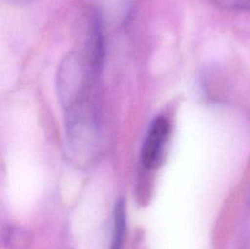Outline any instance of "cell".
I'll use <instances>...</instances> for the list:
<instances>
[{
    "label": "cell",
    "instance_id": "3957f363",
    "mask_svg": "<svg viewBox=\"0 0 250 249\" xmlns=\"http://www.w3.org/2000/svg\"><path fill=\"white\" fill-rule=\"evenodd\" d=\"M171 134L170 120L159 116L151 122L141 151V160L146 170H154L164 160Z\"/></svg>",
    "mask_w": 250,
    "mask_h": 249
},
{
    "label": "cell",
    "instance_id": "8992f818",
    "mask_svg": "<svg viewBox=\"0 0 250 249\" xmlns=\"http://www.w3.org/2000/svg\"><path fill=\"white\" fill-rule=\"evenodd\" d=\"M212 6L226 10H250V0H203Z\"/></svg>",
    "mask_w": 250,
    "mask_h": 249
},
{
    "label": "cell",
    "instance_id": "52a82bcc",
    "mask_svg": "<svg viewBox=\"0 0 250 249\" xmlns=\"http://www.w3.org/2000/svg\"><path fill=\"white\" fill-rule=\"evenodd\" d=\"M9 5H12V6L16 7H23V6H28V5L33 4L36 2L37 0H5Z\"/></svg>",
    "mask_w": 250,
    "mask_h": 249
},
{
    "label": "cell",
    "instance_id": "5b68a950",
    "mask_svg": "<svg viewBox=\"0 0 250 249\" xmlns=\"http://www.w3.org/2000/svg\"><path fill=\"white\" fill-rule=\"evenodd\" d=\"M31 241V234L21 227L9 225L2 229V242L7 249H27Z\"/></svg>",
    "mask_w": 250,
    "mask_h": 249
},
{
    "label": "cell",
    "instance_id": "6da1fadb",
    "mask_svg": "<svg viewBox=\"0 0 250 249\" xmlns=\"http://www.w3.org/2000/svg\"><path fill=\"white\" fill-rule=\"evenodd\" d=\"M98 76L89 60L77 49L62 59L56 75V88L63 111L92 99V85Z\"/></svg>",
    "mask_w": 250,
    "mask_h": 249
},
{
    "label": "cell",
    "instance_id": "7a4b0ae2",
    "mask_svg": "<svg viewBox=\"0 0 250 249\" xmlns=\"http://www.w3.org/2000/svg\"><path fill=\"white\" fill-rule=\"evenodd\" d=\"M76 41L78 51L89 60L94 70L100 73L105 56V39L103 20L97 9H88L77 20Z\"/></svg>",
    "mask_w": 250,
    "mask_h": 249
},
{
    "label": "cell",
    "instance_id": "277c9868",
    "mask_svg": "<svg viewBox=\"0 0 250 249\" xmlns=\"http://www.w3.org/2000/svg\"><path fill=\"white\" fill-rule=\"evenodd\" d=\"M125 237H126V204L124 199H120L116 202L114 211L111 249H124Z\"/></svg>",
    "mask_w": 250,
    "mask_h": 249
}]
</instances>
